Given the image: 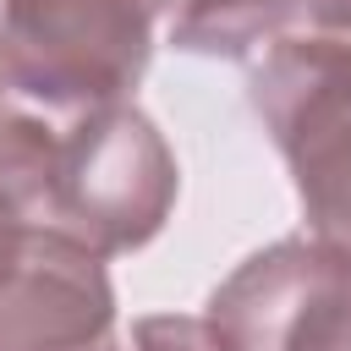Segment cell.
Segmentation results:
<instances>
[{
	"instance_id": "cell-4",
	"label": "cell",
	"mask_w": 351,
	"mask_h": 351,
	"mask_svg": "<svg viewBox=\"0 0 351 351\" xmlns=\"http://www.w3.org/2000/svg\"><path fill=\"white\" fill-rule=\"evenodd\" d=\"M203 318L230 351H351V247L280 236L208 291Z\"/></svg>"
},
{
	"instance_id": "cell-8",
	"label": "cell",
	"mask_w": 351,
	"mask_h": 351,
	"mask_svg": "<svg viewBox=\"0 0 351 351\" xmlns=\"http://www.w3.org/2000/svg\"><path fill=\"white\" fill-rule=\"evenodd\" d=\"M126 346L132 351H230L219 340V329L208 318H192V313H148L132 324Z\"/></svg>"
},
{
	"instance_id": "cell-1",
	"label": "cell",
	"mask_w": 351,
	"mask_h": 351,
	"mask_svg": "<svg viewBox=\"0 0 351 351\" xmlns=\"http://www.w3.org/2000/svg\"><path fill=\"white\" fill-rule=\"evenodd\" d=\"M176 0H0V77L66 121L126 104Z\"/></svg>"
},
{
	"instance_id": "cell-10",
	"label": "cell",
	"mask_w": 351,
	"mask_h": 351,
	"mask_svg": "<svg viewBox=\"0 0 351 351\" xmlns=\"http://www.w3.org/2000/svg\"><path fill=\"white\" fill-rule=\"evenodd\" d=\"M99 351H132V346H126V340H110V346H99Z\"/></svg>"
},
{
	"instance_id": "cell-2",
	"label": "cell",
	"mask_w": 351,
	"mask_h": 351,
	"mask_svg": "<svg viewBox=\"0 0 351 351\" xmlns=\"http://www.w3.org/2000/svg\"><path fill=\"white\" fill-rule=\"evenodd\" d=\"M181 197V165L165 132L126 99L60 121L44 225L66 230L88 252L126 258L148 247Z\"/></svg>"
},
{
	"instance_id": "cell-7",
	"label": "cell",
	"mask_w": 351,
	"mask_h": 351,
	"mask_svg": "<svg viewBox=\"0 0 351 351\" xmlns=\"http://www.w3.org/2000/svg\"><path fill=\"white\" fill-rule=\"evenodd\" d=\"M55 137H60V121L27 104L0 77V236L16 225H44Z\"/></svg>"
},
{
	"instance_id": "cell-5",
	"label": "cell",
	"mask_w": 351,
	"mask_h": 351,
	"mask_svg": "<svg viewBox=\"0 0 351 351\" xmlns=\"http://www.w3.org/2000/svg\"><path fill=\"white\" fill-rule=\"evenodd\" d=\"M115 340V285L99 252L55 225L0 236V351H99Z\"/></svg>"
},
{
	"instance_id": "cell-6",
	"label": "cell",
	"mask_w": 351,
	"mask_h": 351,
	"mask_svg": "<svg viewBox=\"0 0 351 351\" xmlns=\"http://www.w3.org/2000/svg\"><path fill=\"white\" fill-rule=\"evenodd\" d=\"M313 22V0H176L165 38L186 55L247 60Z\"/></svg>"
},
{
	"instance_id": "cell-3",
	"label": "cell",
	"mask_w": 351,
	"mask_h": 351,
	"mask_svg": "<svg viewBox=\"0 0 351 351\" xmlns=\"http://www.w3.org/2000/svg\"><path fill=\"white\" fill-rule=\"evenodd\" d=\"M252 110L291 170L307 230L351 247V38L302 27L258 55Z\"/></svg>"
},
{
	"instance_id": "cell-9",
	"label": "cell",
	"mask_w": 351,
	"mask_h": 351,
	"mask_svg": "<svg viewBox=\"0 0 351 351\" xmlns=\"http://www.w3.org/2000/svg\"><path fill=\"white\" fill-rule=\"evenodd\" d=\"M307 27H324V33H346L351 38V0H313V22Z\"/></svg>"
}]
</instances>
